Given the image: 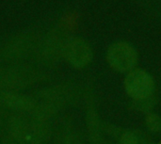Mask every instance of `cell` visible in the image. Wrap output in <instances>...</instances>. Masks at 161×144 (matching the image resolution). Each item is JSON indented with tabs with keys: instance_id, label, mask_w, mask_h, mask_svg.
<instances>
[{
	"instance_id": "cell-6",
	"label": "cell",
	"mask_w": 161,
	"mask_h": 144,
	"mask_svg": "<svg viewBox=\"0 0 161 144\" xmlns=\"http://www.w3.org/2000/svg\"><path fill=\"white\" fill-rule=\"evenodd\" d=\"M66 39L58 38L56 35L45 39L39 49H37V58L44 64H55L60 58H63V49Z\"/></svg>"
},
{
	"instance_id": "cell-7",
	"label": "cell",
	"mask_w": 161,
	"mask_h": 144,
	"mask_svg": "<svg viewBox=\"0 0 161 144\" xmlns=\"http://www.w3.org/2000/svg\"><path fill=\"white\" fill-rule=\"evenodd\" d=\"M36 94L38 98H41L42 101L51 102L63 108L75 98L76 89L71 85H58L42 89Z\"/></svg>"
},
{
	"instance_id": "cell-11",
	"label": "cell",
	"mask_w": 161,
	"mask_h": 144,
	"mask_svg": "<svg viewBox=\"0 0 161 144\" xmlns=\"http://www.w3.org/2000/svg\"><path fill=\"white\" fill-rule=\"evenodd\" d=\"M59 109H61V108L56 104L42 101L41 103H37L34 109L29 113L30 120L40 123H49L50 120L58 114Z\"/></svg>"
},
{
	"instance_id": "cell-2",
	"label": "cell",
	"mask_w": 161,
	"mask_h": 144,
	"mask_svg": "<svg viewBox=\"0 0 161 144\" xmlns=\"http://www.w3.org/2000/svg\"><path fill=\"white\" fill-rule=\"evenodd\" d=\"M109 66L119 73H129L137 66L139 55L133 45L126 42H113L106 55Z\"/></svg>"
},
{
	"instance_id": "cell-5",
	"label": "cell",
	"mask_w": 161,
	"mask_h": 144,
	"mask_svg": "<svg viewBox=\"0 0 161 144\" xmlns=\"http://www.w3.org/2000/svg\"><path fill=\"white\" fill-rule=\"evenodd\" d=\"M0 101L5 108L18 113H30L38 103L33 96L10 91H0Z\"/></svg>"
},
{
	"instance_id": "cell-8",
	"label": "cell",
	"mask_w": 161,
	"mask_h": 144,
	"mask_svg": "<svg viewBox=\"0 0 161 144\" xmlns=\"http://www.w3.org/2000/svg\"><path fill=\"white\" fill-rule=\"evenodd\" d=\"M34 44L33 39L31 35L22 34L17 36L8 43L4 49V58L7 61H16L20 59H24L30 50L32 49Z\"/></svg>"
},
{
	"instance_id": "cell-4",
	"label": "cell",
	"mask_w": 161,
	"mask_h": 144,
	"mask_svg": "<svg viewBox=\"0 0 161 144\" xmlns=\"http://www.w3.org/2000/svg\"><path fill=\"white\" fill-rule=\"evenodd\" d=\"M92 49L87 41L78 37L66 39L63 49V58L71 66L76 69L85 68L92 62Z\"/></svg>"
},
{
	"instance_id": "cell-10",
	"label": "cell",
	"mask_w": 161,
	"mask_h": 144,
	"mask_svg": "<svg viewBox=\"0 0 161 144\" xmlns=\"http://www.w3.org/2000/svg\"><path fill=\"white\" fill-rule=\"evenodd\" d=\"M30 119H27L23 113H18L11 116L8 123V136L16 141L18 144L23 140L28 127Z\"/></svg>"
},
{
	"instance_id": "cell-3",
	"label": "cell",
	"mask_w": 161,
	"mask_h": 144,
	"mask_svg": "<svg viewBox=\"0 0 161 144\" xmlns=\"http://www.w3.org/2000/svg\"><path fill=\"white\" fill-rule=\"evenodd\" d=\"M125 90L132 100H141L154 96L156 82L153 76L142 69H134L125 78Z\"/></svg>"
},
{
	"instance_id": "cell-15",
	"label": "cell",
	"mask_w": 161,
	"mask_h": 144,
	"mask_svg": "<svg viewBox=\"0 0 161 144\" xmlns=\"http://www.w3.org/2000/svg\"><path fill=\"white\" fill-rule=\"evenodd\" d=\"M0 144H18V142L7 135V137H6V138H5V139L0 142Z\"/></svg>"
},
{
	"instance_id": "cell-16",
	"label": "cell",
	"mask_w": 161,
	"mask_h": 144,
	"mask_svg": "<svg viewBox=\"0 0 161 144\" xmlns=\"http://www.w3.org/2000/svg\"><path fill=\"white\" fill-rule=\"evenodd\" d=\"M62 144H73V136L72 135H68L64 141H63V143Z\"/></svg>"
},
{
	"instance_id": "cell-14",
	"label": "cell",
	"mask_w": 161,
	"mask_h": 144,
	"mask_svg": "<svg viewBox=\"0 0 161 144\" xmlns=\"http://www.w3.org/2000/svg\"><path fill=\"white\" fill-rule=\"evenodd\" d=\"M119 144H140V139L132 131H125L121 134Z\"/></svg>"
},
{
	"instance_id": "cell-1",
	"label": "cell",
	"mask_w": 161,
	"mask_h": 144,
	"mask_svg": "<svg viewBox=\"0 0 161 144\" xmlns=\"http://www.w3.org/2000/svg\"><path fill=\"white\" fill-rule=\"evenodd\" d=\"M38 80V72L26 66L0 68V91H20Z\"/></svg>"
},
{
	"instance_id": "cell-9",
	"label": "cell",
	"mask_w": 161,
	"mask_h": 144,
	"mask_svg": "<svg viewBox=\"0 0 161 144\" xmlns=\"http://www.w3.org/2000/svg\"><path fill=\"white\" fill-rule=\"evenodd\" d=\"M86 125L91 144H103L102 124L99 119L95 105L91 98L88 101L86 111Z\"/></svg>"
},
{
	"instance_id": "cell-12",
	"label": "cell",
	"mask_w": 161,
	"mask_h": 144,
	"mask_svg": "<svg viewBox=\"0 0 161 144\" xmlns=\"http://www.w3.org/2000/svg\"><path fill=\"white\" fill-rule=\"evenodd\" d=\"M156 100L154 96L141 99V100H133V107L135 109L142 111V112H151V109L155 107Z\"/></svg>"
},
{
	"instance_id": "cell-13",
	"label": "cell",
	"mask_w": 161,
	"mask_h": 144,
	"mask_svg": "<svg viewBox=\"0 0 161 144\" xmlns=\"http://www.w3.org/2000/svg\"><path fill=\"white\" fill-rule=\"evenodd\" d=\"M146 127L154 133H158L161 131V117L156 113L149 112L146 115L145 119Z\"/></svg>"
}]
</instances>
